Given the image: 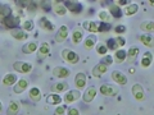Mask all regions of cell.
<instances>
[{
    "label": "cell",
    "instance_id": "obj_1",
    "mask_svg": "<svg viewBox=\"0 0 154 115\" xmlns=\"http://www.w3.org/2000/svg\"><path fill=\"white\" fill-rule=\"evenodd\" d=\"M125 44H126V40H125L123 37H114V38H109V40L107 41V49L109 50H117L118 47H122L125 46Z\"/></svg>",
    "mask_w": 154,
    "mask_h": 115
},
{
    "label": "cell",
    "instance_id": "obj_2",
    "mask_svg": "<svg viewBox=\"0 0 154 115\" xmlns=\"http://www.w3.org/2000/svg\"><path fill=\"white\" fill-rule=\"evenodd\" d=\"M62 58H63L66 61H68L69 64H76L77 61L80 60L79 55H77L75 51L68 50V49H64L63 51H62Z\"/></svg>",
    "mask_w": 154,
    "mask_h": 115
},
{
    "label": "cell",
    "instance_id": "obj_3",
    "mask_svg": "<svg viewBox=\"0 0 154 115\" xmlns=\"http://www.w3.org/2000/svg\"><path fill=\"white\" fill-rule=\"evenodd\" d=\"M13 68L19 73H30L32 70V64L26 63V61H16L13 64Z\"/></svg>",
    "mask_w": 154,
    "mask_h": 115
},
{
    "label": "cell",
    "instance_id": "obj_4",
    "mask_svg": "<svg viewBox=\"0 0 154 115\" xmlns=\"http://www.w3.org/2000/svg\"><path fill=\"white\" fill-rule=\"evenodd\" d=\"M100 92L104 96H116L118 93V87L112 84H102L100 86Z\"/></svg>",
    "mask_w": 154,
    "mask_h": 115
},
{
    "label": "cell",
    "instance_id": "obj_5",
    "mask_svg": "<svg viewBox=\"0 0 154 115\" xmlns=\"http://www.w3.org/2000/svg\"><path fill=\"white\" fill-rule=\"evenodd\" d=\"M2 21H3V23H4V26L8 27V28H11V30H13L14 27L19 25V18H18V17H14L13 14L5 17L4 19H2Z\"/></svg>",
    "mask_w": 154,
    "mask_h": 115
},
{
    "label": "cell",
    "instance_id": "obj_6",
    "mask_svg": "<svg viewBox=\"0 0 154 115\" xmlns=\"http://www.w3.org/2000/svg\"><path fill=\"white\" fill-rule=\"evenodd\" d=\"M132 95L137 100V101H143L145 100V92H144V88L141 84H135L132 87Z\"/></svg>",
    "mask_w": 154,
    "mask_h": 115
},
{
    "label": "cell",
    "instance_id": "obj_7",
    "mask_svg": "<svg viewBox=\"0 0 154 115\" xmlns=\"http://www.w3.org/2000/svg\"><path fill=\"white\" fill-rule=\"evenodd\" d=\"M64 7H66V9H69V10L75 14H79L82 12V5L76 1H64Z\"/></svg>",
    "mask_w": 154,
    "mask_h": 115
},
{
    "label": "cell",
    "instance_id": "obj_8",
    "mask_svg": "<svg viewBox=\"0 0 154 115\" xmlns=\"http://www.w3.org/2000/svg\"><path fill=\"white\" fill-rule=\"evenodd\" d=\"M112 79L114 81V82H117L118 84H126L127 83V77L123 73H121V72H118V70L112 72Z\"/></svg>",
    "mask_w": 154,
    "mask_h": 115
},
{
    "label": "cell",
    "instance_id": "obj_9",
    "mask_svg": "<svg viewBox=\"0 0 154 115\" xmlns=\"http://www.w3.org/2000/svg\"><path fill=\"white\" fill-rule=\"evenodd\" d=\"M126 59H127V63L128 64H132V63H135V60L137 59V55H139V49L137 47H130V50H128V52H126Z\"/></svg>",
    "mask_w": 154,
    "mask_h": 115
},
{
    "label": "cell",
    "instance_id": "obj_10",
    "mask_svg": "<svg viewBox=\"0 0 154 115\" xmlns=\"http://www.w3.org/2000/svg\"><path fill=\"white\" fill-rule=\"evenodd\" d=\"M53 74L58 78H66V77H68L71 74V72L64 68V66H57V68L53 69Z\"/></svg>",
    "mask_w": 154,
    "mask_h": 115
},
{
    "label": "cell",
    "instance_id": "obj_11",
    "mask_svg": "<svg viewBox=\"0 0 154 115\" xmlns=\"http://www.w3.org/2000/svg\"><path fill=\"white\" fill-rule=\"evenodd\" d=\"M67 36H68V28L67 26H62L59 30H58V33L55 35V41L57 42H63Z\"/></svg>",
    "mask_w": 154,
    "mask_h": 115
},
{
    "label": "cell",
    "instance_id": "obj_12",
    "mask_svg": "<svg viewBox=\"0 0 154 115\" xmlns=\"http://www.w3.org/2000/svg\"><path fill=\"white\" fill-rule=\"evenodd\" d=\"M80 97H81L80 91L73 90V91H69V92H67V95H66L64 100H66V102L71 104V102H75V101H77V100H79Z\"/></svg>",
    "mask_w": 154,
    "mask_h": 115
},
{
    "label": "cell",
    "instance_id": "obj_13",
    "mask_svg": "<svg viewBox=\"0 0 154 115\" xmlns=\"http://www.w3.org/2000/svg\"><path fill=\"white\" fill-rule=\"evenodd\" d=\"M38 25H40V27L42 28V30H45V31H53L54 30V25H53L49 19L45 18V17L38 19Z\"/></svg>",
    "mask_w": 154,
    "mask_h": 115
},
{
    "label": "cell",
    "instance_id": "obj_14",
    "mask_svg": "<svg viewBox=\"0 0 154 115\" xmlns=\"http://www.w3.org/2000/svg\"><path fill=\"white\" fill-rule=\"evenodd\" d=\"M95 96H96V88L95 87H89L88 90H86L85 95H84V101L85 102H91L95 99Z\"/></svg>",
    "mask_w": 154,
    "mask_h": 115
},
{
    "label": "cell",
    "instance_id": "obj_15",
    "mask_svg": "<svg viewBox=\"0 0 154 115\" xmlns=\"http://www.w3.org/2000/svg\"><path fill=\"white\" fill-rule=\"evenodd\" d=\"M75 83L77 86V88H84L86 86V75L84 73H79L75 78Z\"/></svg>",
    "mask_w": 154,
    "mask_h": 115
},
{
    "label": "cell",
    "instance_id": "obj_16",
    "mask_svg": "<svg viewBox=\"0 0 154 115\" xmlns=\"http://www.w3.org/2000/svg\"><path fill=\"white\" fill-rule=\"evenodd\" d=\"M49 52H50V45L48 44V42H44V44L41 45L40 50H38V58H40V59H44V58H46L49 55Z\"/></svg>",
    "mask_w": 154,
    "mask_h": 115
},
{
    "label": "cell",
    "instance_id": "obj_17",
    "mask_svg": "<svg viewBox=\"0 0 154 115\" xmlns=\"http://www.w3.org/2000/svg\"><path fill=\"white\" fill-rule=\"evenodd\" d=\"M107 69H108V66L107 65H104V64H98L95 66V68L93 69V75L94 77H100V75H103L105 72H107Z\"/></svg>",
    "mask_w": 154,
    "mask_h": 115
},
{
    "label": "cell",
    "instance_id": "obj_18",
    "mask_svg": "<svg viewBox=\"0 0 154 115\" xmlns=\"http://www.w3.org/2000/svg\"><path fill=\"white\" fill-rule=\"evenodd\" d=\"M27 84H28V82L26 79H19L18 83L14 86V92L16 93H22L23 91L27 88Z\"/></svg>",
    "mask_w": 154,
    "mask_h": 115
},
{
    "label": "cell",
    "instance_id": "obj_19",
    "mask_svg": "<svg viewBox=\"0 0 154 115\" xmlns=\"http://www.w3.org/2000/svg\"><path fill=\"white\" fill-rule=\"evenodd\" d=\"M11 35L14 38H17V40H26L27 38V35L22 30H19V28H13V30H11Z\"/></svg>",
    "mask_w": 154,
    "mask_h": 115
},
{
    "label": "cell",
    "instance_id": "obj_20",
    "mask_svg": "<svg viewBox=\"0 0 154 115\" xmlns=\"http://www.w3.org/2000/svg\"><path fill=\"white\" fill-rule=\"evenodd\" d=\"M19 111V102L18 101H12L9 104V108L7 110V114L8 115H17Z\"/></svg>",
    "mask_w": 154,
    "mask_h": 115
},
{
    "label": "cell",
    "instance_id": "obj_21",
    "mask_svg": "<svg viewBox=\"0 0 154 115\" xmlns=\"http://www.w3.org/2000/svg\"><path fill=\"white\" fill-rule=\"evenodd\" d=\"M152 60H153V55H152V52H145L144 54V58H143V60H141V66L143 68H148V66H150L152 64Z\"/></svg>",
    "mask_w": 154,
    "mask_h": 115
},
{
    "label": "cell",
    "instance_id": "obj_22",
    "mask_svg": "<svg viewBox=\"0 0 154 115\" xmlns=\"http://www.w3.org/2000/svg\"><path fill=\"white\" fill-rule=\"evenodd\" d=\"M109 10H110V16L113 18H121L122 17V10L119 9L118 5H116V4H112V5L109 7Z\"/></svg>",
    "mask_w": 154,
    "mask_h": 115
},
{
    "label": "cell",
    "instance_id": "obj_23",
    "mask_svg": "<svg viewBox=\"0 0 154 115\" xmlns=\"http://www.w3.org/2000/svg\"><path fill=\"white\" fill-rule=\"evenodd\" d=\"M84 28H85V30H88L89 32L95 33V32H98V23L86 21V22H84Z\"/></svg>",
    "mask_w": 154,
    "mask_h": 115
},
{
    "label": "cell",
    "instance_id": "obj_24",
    "mask_svg": "<svg viewBox=\"0 0 154 115\" xmlns=\"http://www.w3.org/2000/svg\"><path fill=\"white\" fill-rule=\"evenodd\" d=\"M16 81H17L16 74L9 73V74H7V75L3 78V84H4V86H11V84L16 83Z\"/></svg>",
    "mask_w": 154,
    "mask_h": 115
},
{
    "label": "cell",
    "instance_id": "obj_25",
    "mask_svg": "<svg viewBox=\"0 0 154 115\" xmlns=\"http://www.w3.org/2000/svg\"><path fill=\"white\" fill-rule=\"evenodd\" d=\"M68 90V83L67 82H62V83H57L54 86H51V91L54 92H63V91Z\"/></svg>",
    "mask_w": 154,
    "mask_h": 115
},
{
    "label": "cell",
    "instance_id": "obj_26",
    "mask_svg": "<svg viewBox=\"0 0 154 115\" xmlns=\"http://www.w3.org/2000/svg\"><path fill=\"white\" fill-rule=\"evenodd\" d=\"M30 97H31V100H33L35 102L40 101V99H41V92H40V90L36 88V87L31 88V90H30Z\"/></svg>",
    "mask_w": 154,
    "mask_h": 115
},
{
    "label": "cell",
    "instance_id": "obj_27",
    "mask_svg": "<svg viewBox=\"0 0 154 115\" xmlns=\"http://www.w3.org/2000/svg\"><path fill=\"white\" fill-rule=\"evenodd\" d=\"M126 51L125 50H117L114 54V60L117 61V63H123L125 60H126Z\"/></svg>",
    "mask_w": 154,
    "mask_h": 115
},
{
    "label": "cell",
    "instance_id": "obj_28",
    "mask_svg": "<svg viewBox=\"0 0 154 115\" xmlns=\"http://www.w3.org/2000/svg\"><path fill=\"white\" fill-rule=\"evenodd\" d=\"M140 28L143 31H145V32H153L154 31V22L152 21H146V22H143L141 25H140Z\"/></svg>",
    "mask_w": 154,
    "mask_h": 115
},
{
    "label": "cell",
    "instance_id": "obj_29",
    "mask_svg": "<svg viewBox=\"0 0 154 115\" xmlns=\"http://www.w3.org/2000/svg\"><path fill=\"white\" fill-rule=\"evenodd\" d=\"M139 38H140V41H141L145 46L153 47V37H152V35H141Z\"/></svg>",
    "mask_w": 154,
    "mask_h": 115
},
{
    "label": "cell",
    "instance_id": "obj_30",
    "mask_svg": "<svg viewBox=\"0 0 154 115\" xmlns=\"http://www.w3.org/2000/svg\"><path fill=\"white\" fill-rule=\"evenodd\" d=\"M46 102L48 104H51V105H57V104H60L62 102V99H60V96L51 93V95H49L46 97Z\"/></svg>",
    "mask_w": 154,
    "mask_h": 115
},
{
    "label": "cell",
    "instance_id": "obj_31",
    "mask_svg": "<svg viewBox=\"0 0 154 115\" xmlns=\"http://www.w3.org/2000/svg\"><path fill=\"white\" fill-rule=\"evenodd\" d=\"M36 49H37L36 42H30V44H26L22 47V51L25 52V54H31V52H33Z\"/></svg>",
    "mask_w": 154,
    "mask_h": 115
},
{
    "label": "cell",
    "instance_id": "obj_32",
    "mask_svg": "<svg viewBox=\"0 0 154 115\" xmlns=\"http://www.w3.org/2000/svg\"><path fill=\"white\" fill-rule=\"evenodd\" d=\"M12 14V9L9 5H0V18L4 19L5 17L11 16Z\"/></svg>",
    "mask_w": 154,
    "mask_h": 115
},
{
    "label": "cell",
    "instance_id": "obj_33",
    "mask_svg": "<svg viewBox=\"0 0 154 115\" xmlns=\"http://www.w3.org/2000/svg\"><path fill=\"white\" fill-rule=\"evenodd\" d=\"M95 42H96V36L95 35H90L85 40V47H86V49H93L94 45H95Z\"/></svg>",
    "mask_w": 154,
    "mask_h": 115
},
{
    "label": "cell",
    "instance_id": "obj_34",
    "mask_svg": "<svg viewBox=\"0 0 154 115\" xmlns=\"http://www.w3.org/2000/svg\"><path fill=\"white\" fill-rule=\"evenodd\" d=\"M54 12L58 14V16H64L66 14V7L59 4V1H54Z\"/></svg>",
    "mask_w": 154,
    "mask_h": 115
},
{
    "label": "cell",
    "instance_id": "obj_35",
    "mask_svg": "<svg viewBox=\"0 0 154 115\" xmlns=\"http://www.w3.org/2000/svg\"><path fill=\"white\" fill-rule=\"evenodd\" d=\"M81 40H82V32L76 30L73 33H72V41H73L75 45H77V44H80Z\"/></svg>",
    "mask_w": 154,
    "mask_h": 115
},
{
    "label": "cell",
    "instance_id": "obj_36",
    "mask_svg": "<svg viewBox=\"0 0 154 115\" xmlns=\"http://www.w3.org/2000/svg\"><path fill=\"white\" fill-rule=\"evenodd\" d=\"M112 26L107 22H102V23H98V32H108L110 31Z\"/></svg>",
    "mask_w": 154,
    "mask_h": 115
},
{
    "label": "cell",
    "instance_id": "obj_37",
    "mask_svg": "<svg viewBox=\"0 0 154 115\" xmlns=\"http://www.w3.org/2000/svg\"><path fill=\"white\" fill-rule=\"evenodd\" d=\"M137 9H139V7L136 5V4H131V5H128L126 8L125 14H126V16H132V14H135V13L137 12Z\"/></svg>",
    "mask_w": 154,
    "mask_h": 115
},
{
    "label": "cell",
    "instance_id": "obj_38",
    "mask_svg": "<svg viewBox=\"0 0 154 115\" xmlns=\"http://www.w3.org/2000/svg\"><path fill=\"white\" fill-rule=\"evenodd\" d=\"M99 18L102 19L103 22H110V19H112V16H110V14L108 13V12H105V10H102L99 13Z\"/></svg>",
    "mask_w": 154,
    "mask_h": 115
},
{
    "label": "cell",
    "instance_id": "obj_39",
    "mask_svg": "<svg viewBox=\"0 0 154 115\" xmlns=\"http://www.w3.org/2000/svg\"><path fill=\"white\" fill-rule=\"evenodd\" d=\"M96 50H98V54H100V55H105L107 54V51H108L105 44H100L98 47H96Z\"/></svg>",
    "mask_w": 154,
    "mask_h": 115
},
{
    "label": "cell",
    "instance_id": "obj_40",
    "mask_svg": "<svg viewBox=\"0 0 154 115\" xmlns=\"http://www.w3.org/2000/svg\"><path fill=\"white\" fill-rule=\"evenodd\" d=\"M113 63V59H112V56H109V55H104V58H103V60H102V64H104V65H110Z\"/></svg>",
    "mask_w": 154,
    "mask_h": 115
},
{
    "label": "cell",
    "instance_id": "obj_41",
    "mask_svg": "<svg viewBox=\"0 0 154 115\" xmlns=\"http://www.w3.org/2000/svg\"><path fill=\"white\" fill-rule=\"evenodd\" d=\"M23 28H25L26 31H32L33 30V22L32 21H26L23 23Z\"/></svg>",
    "mask_w": 154,
    "mask_h": 115
},
{
    "label": "cell",
    "instance_id": "obj_42",
    "mask_svg": "<svg viewBox=\"0 0 154 115\" xmlns=\"http://www.w3.org/2000/svg\"><path fill=\"white\" fill-rule=\"evenodd\" d=\"M114 32L118 33V35H121V33L126 32V27H125V26H117V27L114 28Z\"/></svg>",
    "mask_w": 154,
    "mask_h": 115
},
{
    "label": "cell",
    "instance_id": "obj_43",
    "mask_svg": "<svg viewBox=\"0 0 154 115\" xmlns=\"http://www.w3.org/2000/svg\"><path fill=\"white\" fill-rule=\"evenodd\" d=\"M64 113H66V110H64V106H58L54 114H55V115H64Z\"/></svg>",
    "mask_w": 154,
    "mask_h": 115
},
{
    "label": "cell",
    "instance_id": "obj_44",
    "mask_svg": "<svg viewBox=\"0 0 154 115\" xmlns=\"http://www.w3.org/2000/svg\"><path fill=\"white\" fill-rule=\"evenodd\" d=\"M68 115H80V113H79V110H77V109L71 108V109L68 110Z\"/></svg>",
    "mask_w": 154,
    "mask_h": 115
},
{
    "label": "cell",
    "instance_id": "obj_45",
    "mask_svg": "<svg viewBox=\"0 0 154 115\" xmlns=\"http://www.w3.org/2000/svg\"><path fill=\"white\" fill-rule=\"evenodd\" d=\"M116 3L119 4V5H126V4L130 3V1H128V0H123V1H122V0H119V1H116ZM117 4H116V5H117Z\"/></svg>",
    "mask_w": 154,
    "mask_h": 115
},
{
    "label": "cell",
    "instance_id": "obj_46",
    "mask_svg": "<svg viewBox=\"0 0 154 115\" xmlns=\"http://www.w3.org/2000/svg\"><path fill=\"white\" fill-rule=\"evenodd\" d=\"M0 111H2V102H0Z\"/></svg>",
    "mask_w": 154,
    "mask_h": 115
}]
</instances>
